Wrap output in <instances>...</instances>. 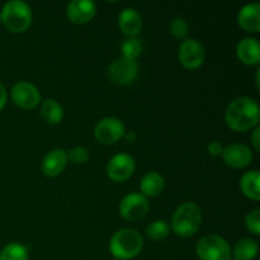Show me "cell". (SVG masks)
<instances>
[{
  "instance_id": "6da1fadb",
  "label": "cell",
  "mask_w": 260,
  "mask_h": 260,
  "mask_svg": "<svg viewBox=\"0 0 260 260\" xmlns=\"http://www.w3.org/2000/svg\"><path fill=\"white\" fill-rule=\"evenodd\" d=\"M259 117L258 102L249 96H240L229 104L225 113V121L233 131L246 132L258 126Z\"/></svg>"
},
{
  "instance_id": "7a4b0ae2",
  "label": "cell",
  "mask_w": 260,
  "mask_h": 260,
  "mask_svg": "<svg viewBox=\"0 0 260 260\" xmlns=\"http://www.w3.org/2000/svg\"><path fill=\"white\" fill-rule=\"evenodd\" d=\"M144 246L141 234L134 229H122L113 234L109 241V251L118 260H129L139 255Z\"/></svg>"
},
{
  "instance_id": "3957f363",
  "label": "cell",
  "mask_w": 260,
  "mask_h": 260,
  "mask_svg": "<svg viewBox=\"0 0 260 260\" xmlns=\"http://www.w3.org/2000/svg\"><path fill=\"white\" fill-rule=\"evenodd\" d=\"M202 225V211L196 203L184 202L174 211L172 230L180 238H190Z\"/></svg>"
},
{
  "instance_id": "277c9868",
  "label": "cell",
  "mask_w": 260,
  "mask_h": 260,
  "mask_svg": "<svg viewBox=\"0 0 260 260\" xmlns=\"http://www.w3.org/2000/svg\"><path fill=\"white\" fill-rule=\"evenodd\" d=\"M2 23L13 33H23L32 23V12L29 5L20 0H12L4 4L0 13Z\"/></svg>"
},
{
  "instance_id": "5b68a950",
  "label": "cell",
  "mask_w": 260,
  "mask_h": 260,
  "mask_svg": "<svg viewBox=\"0 0 260 260\" xmlns=\"http://www.w3.org/2000/svg\"><path fill=\"white\" fill-rule=\"evenodd\" d=\"M196 253L201 260H231V246L218 235L203 236L196 246Z\"/></svg>"
},
{
  "instance_id": "8992f818",
  "label": "cell",
  "mask_w": 260,
  "mask_h": 260,
  "mask_svg": "<svg viewBox=\"0 0 260 260\" xmlns=\"http://www.w3.org/2000/svg\"><path fill=\"white\" fill-rule=\"evenodd\" d=\"M149 210V201L141 193H129L124 196L119 203V215L129 222L142 220L147 215Z\"/></svg>"
},
{
  "instance_id": "52a82bcc",
  "label": "cell",
  "mask_w": 260,
  "mask_h": 260,
  "mask_svg": "<svg viewBox=\"0 0 260 260\" xmlns=\"http://www.w3.org/2000/svg\"><path fill=\"white\" fill-rule=\"evenodd\" d=\"M126 135L123 122L117 117H106L94 127V137L103 145H113Z\"/></svg>"
},
{
  "instance_id": "ba28073f",
  "label": "cell",
  "mask_w": 260,
  "mask_h": 260,
  "mask_svg": "<svg viewBox=\"0 0 260 260\" xmlns=\"http://www.w3.org/2000/svg\"><path fill=\"white\" fill-rule=\"evenodd\" d=\"M178 56H179V61L183 68L188 70H197L205 62L206 52L200 41L194 38H188L180 43Z\"/></svg>"
},
{
  "instance_id": "9c48e42d",
  "label": "cell",
  "mask_w": 260,
  "mask_h": 260,
  "mask_svg": "<svg viewBox=\"0 0 260 260\" xmlns=\"http://www.w3.org/2000/svg\"><path fill=\"white\" fill-rule=\"evenodd\" d=\"M107 73H108V78L113 83L119 84V85H128L134 83L135 79L139 75V65L136 60L121 57L114 60L108 66Z\"/></svg>"
},
{
  "instance_id": "30bf717a",
  "label": "cell",
  "mask_w": 260,
  "mask_h": 260,
  "mask_svg": "<svg viewBox=\"0 0 260 260\" xmlns=\"http://www.w3.org/2000/svg\"><path fill=\"white\" fill-rule=\"evenodd\" d=\"M135 169H136V162L134 157L124 152H119L114 155L107 164V175L113 182L123 183L134 175Z\"/></svg>"
},
{
  "instance_id": "8fae6325",
  "label": "cell",
  "mask_w": 260,
  "mask_h": 260,
  "mask_svg": "<svg viewBox=\"0 0 260 260\" xmlns=\"http://www.w3.org/2000/svg\"><path fill=\"white\" fill-rule=\"evenodd\" d=\"M10 96L15 106L22 109H33L40 104L41 95L38 89L28 81H19L10 91Z\"/></svg>"
},
{
  "instance_id": "7c38bea8",
  "label": "cell",
  "mask_w": 260,
  "mask_h": 260,
  "mask_svg": "<svg viewBox=\"0 0 260 260\" xmlns=\"http://www.w3.org/2000/svg\"><path fill=\"white\" fill-rule=\"evenodd\" d=\"M223 162L228 167L234 168V169H241L245 168L253 161V152L249 149L246 145L236 142V144H231L229 146L223 147L222 150Z\"/></svg>"
},
{
  "instance_id": "4fadbf2b",
  "label": "cell",
  "mask_w": 260,
  "mask_h": 260,
  "mask_svg": "<svg viewBox=\"0 0 260 260\" xmlns=\"http://www.w3.org/2000/svg\"><path fill=\"white\" fill-rule=\"evenodd\" d=\"M96 7L90 0H73L66 8V15L74 24H85L95 15Z\"/></svg>"
},
{
  "instance_id": "5bb4252c",
  "label": "cell",
  "mask_w": 260,
  "mask_h": 260,
  "mask_svg": "<svg viewBox=\"0 0 260 260\" xmlns=\"http://www.w3.org/2000/svg\"><path fill=\"white\" fill-rule=\"evenodd\" d=\"M68 165V154L62 149L51 150L42 160V172L47 177H57Z\"/></svg>"
},
{
  "instance_id": "9a60e30c",
  "label": "cell",
  "mask_w": 260,
  "mask_h": 260,
  "mask_svg": "<svg viewBox=\"0 0 260 260\" xmlns=\"http://www.w3.org/2000/svg\"><path fill=\"white\" fill-rule=\"evenodd\" d=\"M236 56L245 65H258L260 61L259 41L253 37L243 38L236 46Z\"/></svg>"
},
{
  "instance_id": "2e32d148",
  "label": "cell",
  "mask_w": 260,
  "mask_h": 260,
  "mask_svg": "<svg viewBox=\"0 0 260 260\" xmlns=\"http://www.w3.org/2000/svg\"><path fill=\"white\" fill-rule=\"evenodd\" d=\"M238 24L245 32L256 33L260 30V5L251 3L240 9L238 14Z\"/></svg>"
},
{
  "instance_id": "e0dca14e",
  "label": "cell",
  "mask_w": 260,
  "mask_h": 260,
  "mask_svg": "<svg viewBox=\"0 0 260 260\" xmlns=\"http://www.w3.org/2000/svg\"><path fill=\"white\" fill-rule=\"evenodd\" d=\"M118 25L123 35L134 38L135 36L141 32L142 18L137 10L132 9V8H126L119 13Z\"/></svg>"
},
{
  "instance_id": "ac0fdd59",
  "label": "cell",
  "mask_w": 260,
  "mask_h": 260,
  "mask_svg": "<svg viewBox=\"0 0 260 260\" xmlns=\"http://www.w3.org/2000/svg\"><path fill=\"white\" fill-rule=\"evenodd\" d=\"M140 187H141V192L145 197H157L164 190L165 180L160 173L150 172L144 175Z\"/></svg>"
},
{
  "instance_id": "d6986e66",
  "label": "cell",
  "mask_w": 260,
  "mask_h": 260,
  "mask_svg": "<svg viewBox=\"0 0 260 260\" xmlns=\"http://www.w3.org/2000/svg\"><path fill=\"white\" fill-rule=\"evenodd\" d=\"M260 174L258 170L245 173L240 180L241 192L251 201L260 200Z\"/></svg>"
},
{
  "instance_id": "ffe728a7",
  "label": "cell",
  "mask_w": 260,
  "mask_h": 260,
  "mask_svg": "<svg viewBox=\"0 0 260 260\" xmlns=\"http://www.w3.org/2000/svg\"><path fill=\"white\" fill-rule=\"evenodd\" d=\"M258 243L254 239L244 238L236 243L231 254L234 260H253L258 255Z\"/></svg>"
},
{
  "instance_id": "44dd1931",
  "label": "cell",
  "mask_w": 260,
  "mask_h": 260,
  "mask_svg": "<svg viewBox=\"0 0 260 260\" xmlns=\"http://www.w3.org/2000/svg\"><path fill=\"white\" fill-rule=\"evenodd\" d=\"M41 116L48 124H58L63 118V109L55 99H46L41 107Z\"/></svg>"
},
{
  "instance_id": "7402d4cb",
  "label": "cell",
  "mask_w": 260,
  "mask_h": 260,
  "mask_svg": "<svg viewBox=\"0 0 260 260\" xmlns=\"http://www.w3.org/2000/svg\"><path fill=\"white\" fill-rule=\"evenodd\" d=\"M0 260H28V250L19 243H10L0 251Z\"/></svg>"
},
{
  "instance_id": "603a6c76",
  "label": "cell",
  "mask_w": 260,
  "mask_h": 260,
  "mask_svg": "<svg viewBox=\"0 0 260 260\" xmlns=\"http://www.w3.org/2000/svg\"><path fill=\"white\" fill-rule=\"evenodd\" d=\"M170 233V226L167 221L156 220L152 221L146 228V235L152 240H162L167 238Z\"/></svg>"
},
{
  "instance_id": "cb8c5ba5",
  "label": "cell",
  "mask_w": 260,
  "mask_h": 260,
  "mask_svg": "<svg viewBox=\"0 0 260 260\" xmlns=\"http://www.w3.org/2000/svg\"><path fill=\"white\" fill-rule=\"evenodd\" d=\"M142 46L139 40L136 38H128L122 43V57L131 58V60H136L141 53Z\"/></svg>"
},
{
  "instance_id": "d4e9b609",
  "label": "cell",
  "mask_w": 260,
  "mask_h": 260,
  "mask_svg": "<svg viewBox=\"0 0 260 260\" xmlns=\"http://www.w3.org/2000/svg\"><path fill=\"white\" fill-rule=\"evenodd\" d=\"M169 30L175 38L183 40V38L187 37L188 30H189V25H188V23L185 22L183 18H174V19L170 22Z\"/></svg>"
},
{
  "instance_id": "484cf974",
  "label": "cell",
  "mask_w": 260,
  "mask_h": 260,
  "mask_svg": "<svg viewBox=\"0 0 260 260\" xmlns=\"http://www.w3.org/2000/svg\"><path fill=\"white\" fill-rule=\"evenodd\" d=\"M245 226L250 233H253L254 235L259 236L260 235V210L251 211L246 215L245 217Z\"/></svg>"
},
{
  "instance_id": "4316f807",
  "label": "cell",
  "mask_w": 260,
  "mask_h": 260,
  "mask_svg": "<svg viewBox=\"0 0 260 260\" xmlns=\"http://www.w3.org/2000/svg\"><path fill=\"white\" fill-rule=\"evenodd\" d=\"M89 159V150L83 146H76L71 149L68 154V160L74 164H84Z\"/></svg>"
},
{
  "instance_id": "83f0119b",
  "label": "cell",
  "mask_w": 260,
  "mask_h": 260,
  "mask_svg": "<svg viewBox=\"0 0 260 260\" xmlns=\"http://www.w3.org/2000/svg\"><path fill=\"white\" fill-rule=\"evenodd\" d=\"M222 150H223L222 145H221L218 141L210 142L207 146V151L211 156H220V155L222 154Z\"/></svg>"
},
{
  "instance_id": "f1b7e54d",
  "label": "cell",
  "mask_w": 260,
  "mask_h": 260,
  "mask_svg": "<svg viewBox=\"0 0 260 260\" xmlns=\"http://www.w3.org/2000/svg\"><path fill=\"white\" fill-rule=\"evenodd\" d=\"M259 135H260V127L256 126L255 129L253 132V136H251V141H253L254 149L256 151H260V140H259Z\"/></svg>"
},
{
  "instance_id": "f546056e",
  "label": "cell",
  "mask_w": 260,
  "mask_h": 260,
  "mask_svg": "<svg viewBox=\"0 0 260 260\" xmlns=\"http://www.w3.org/2000/svg\"><path fill=\"white\" fill-rule=\"evenodd\" d=\"M7 99H8V94H7V89L5 86L0 83V111L5 107L7 104Z\"/></svg>"
},
{
  "instance_id": "4dcf8cb0",
  "label": "cell",
  "mask_w": 260,
  "mask_h": 260,
  "mask_svg": "<svg viewBox=\"0 0 260 260\" xmlns=\"http://www.w3.org/2000/svg\"><path fill=\"white\" fill-rule=\"evenodd\" d=\"M0 24H2V18H0Z\"/></svg>"
}]
</instances>
